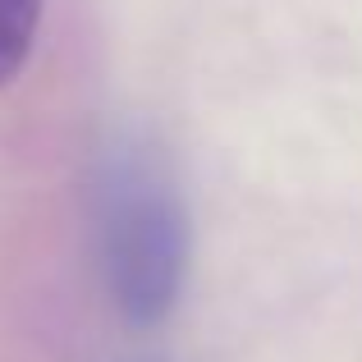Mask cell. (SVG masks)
<instances>
[{"mask_svg":"<svg viewBox=\"0 0 362 362\" xmlns=\"http://www.w3.org/2000/svg\"><path fill=\"white\" fill-rule=\"evenodd\" d=\"M115 257H119V289L129 312L151 317L170 303L179 275V221L170 197L138 175L129 184L115 216Z\"/></svg>","mask_w":362,"mask_h":362,"instance_id":"1","label":"cell"},{"mask_svg":"<svg viewBox=\"0 0 362 362\" xmlns=\"http://www.w3.org/2000/svg\"><path fill=\"white\" fill-rule=\"evenodd\" d=\"M37 23H42V0H0V83L23 69Z\"/></svg>","mask_w":362,"mask_h":362,"instance_id":"2","label":"cell"}]
</instances>
